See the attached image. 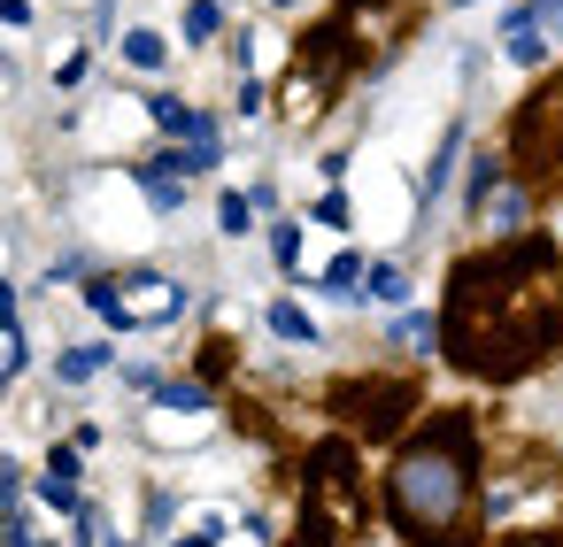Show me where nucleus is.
I'll return each instance as SVG.
<instances>
[{
    "instance_id": "nucleus-1",
    "label": "nucleus",
    "mask_w": 563,
    "mask_h": 547,
    "mask_svg": "<svg viewBox=\"0 0 563 547\" xmlns=\"http://www.w3.org/2000/svg\"><path fill=\"white\" fill-rule=\"evenodd\" d=\"M471 416H440L386 470V524L409 547H471Z\"/></svg>"
},
{
    "instance_id": "nucleus-2",
    "label": "nucleus",
    "mask_w": 563,
    "mask_h": 547,
    "mask_svg": "<svg viewBox=\"0 0 563 547\" xmlns=\"http://www.w3.org/2000/svg\"><path fill=\"white\" fill-rule=\"evenodd\" d=\"M509 163H525L532 178H563V70L517 109V124H509Z\"/></svg>"
},
{
    "instance_id": "nucleus-3",
    "label": "nucleus",
    "mask_w": 563,
    "mask_h": 547,
    "mask_svg": "<svg viewBox=\"0 0 563 547\" xmlns=\"http://www.w3.org/2000/svg\"><path fill=\"white\" fill-rule=\"evenodd\" d=\"M332 409H340L355 432L386 439V432H394V424L417 409V393H409V386H340V393H332Z\"/></svg>"
},
{
    "instance_id": "nucleus-4",
    "label": "nucleus",
    "mask_w": 563,
    "mask_h": 547,
    "mask_svg": "<svg viewBox=\"0 0 563 547\" xmlns=\"http://www.w3.org/2000/svg\"><path fill=\"white\" fill-rule=\"evenodd\" d=\"M186 155H155V163H140V186H147V201L155 209H186Z\"/></svg>"
},
{
    "instance_id": "nucleus-5",
    "label": "nucleus",
    "mask_w": 563,
    "mask_h": 547,
    "mask_svg": "<svg viewBox=\"0 0 563 547\" xmlns=\"http://www.w3.org/2000/svg\"><path fill=\"white\" fill-rule=\"evenodd\" d=\"M40 493H47L55 509H78V447H55V455H47V470H40Z\"/></svg>"
},
{
    "instance_id": "nucleus-6",
    "label": "nucleus",
    "mask_w": 563,
    "mask_h": 547,
    "mask_svg": "<svg viewBox=\"0 0 563 547\" xmlns=\"http://www.w3.org/2000/svg\"><path fill=\"white\" fill-rule=\"evenodd\" d=\"M478 216H494V239H517V232H525V186H501Z\"/></svg>"
},
{
    "instance_id": "nucleus-7",
    "label": "nucleus",
    "mask_w": 563,
    "mask_h": 547,
    "mask_svg": "<svg viewBox=\"0 0 563 547\" xmlns=\"http://www.w3.org/2000/svg\"><path fill=\"white\" fill-rule=\"evenodd\" d=\"M155 124H163V132H186V139H194V132H201L209 116H194L186 101H170V93H155Z\"/></svg>"
},
{
    "instance_id": "nucleus-8",
    "label": "nucleus",
    "mask_w": 563,
    "mask_h": 547,
    "mask_svg": "<svg viewBox=\"0 0 563 547\" xmlns=\"http://www.w3.org/2000/svg\"><path fill=\"white\" fill-rule=\"evenodd\" d=\"M271 332H278V339H309V347H317V324H309V309H294V301H278V309H271Z\"/></svg>"
},
{
    "instance_id": "nucleus-9",
    "label": "nucleus",
    "mask_w": 563,
    "mask_h": 547,
    "mask_svg": "<svg viewBox=\"0 0 563 547\" xmlns=\"http://www.w3.org/2000/svg\"><path fill=\"white\" fill-rule=\"evenodd\" d=\"M440 332H448V324H432V316H401V324H394V339H401V347H417V355H432V347H440Z\"/></svg>"
},
{
    "instance_id": "nucleus-10",
    "label": "nucleus",
    "mask_w": 563,
    "mask_h": 547,
    "mask_svg": "<svg viewBox=\"0 0 563 547\" xmlns=\"http://www.w3.org/2000/svg\"><path fill=\"white\" fill-rule=\"evenodd\" d=\"M124 55H132L140 70H163V55H170V47H163V32H124Z\"/></svg>"
},
{
    "instance_id": "nucleus-11",
    "label": "nucleus",
    "mask_w": 563,
    "mask_h": 547,
    "mask_svg": "<svg viewBox=\"0 0 563 547\" xmlns=\"http://www.w3.org/2000/svg\"><path fill=\"white\" fill-rule=\"evenodd\" d=\"M217 216H224V232H232V239H247V224H255V193H224V201H217Z\"/></svg>"
},
{
    "instance_id": "nucleus-12",
    "label": "nucleus",
    "mask_w": 563,
    "mask_h": 547,
    "mask_svg": "<svg viewBox=\"0 0 563 547\" xmlns=\"http://www.w3.org/2000/svg\"><path fill=\"white\" fill-rule=\"evenodd\" d=\"M101 362H109V347H70V355H63V386H86Z\"/></svg>"
},
{
    "instance_id": "nucleus-13",
    "label": "nucleus",
    "mask_w": 563,
    "mask_h": 547,
    "mask_svg": "<svg viewBox=\"0 0 563 547\" xmlns=\"http://www.w3.org/2000/svg\"><path fill=\"white\" fill-rule=\"evenodd\" d=\"M509 63H525V70H540V63H548V40H540L532 24H525V32H509Z\"/></svg>"
},
{
    "instance_id": "nucleus-14",
    "label": "nucleus",
    "mask_w": 563,
    "mask_h": 547,
    "mask_svg": "<svg viewBox=\"0 0 563 547\" xmlns=\"http://www.w3.org/2000/svg\"><path fill=\"white\" fill-rule=\"evenodd\" d=\"M455 155H463V132H448V139H440V163H432V178H424V193H432V201L448 193V170H455Z\"/></svg>"
},
{
    "instance_id": "nucleus-15",
    "label": "nucleus",
    "mask_w": 563,
    "mask_h": 547,
    "mask_svg": "<svg viewBox=\"0 0 563 547\" xmlns=\"http://www.w3.org/2000/svg\"><path fill=\"white\" fill-rule=\"evenodd\" d=\"M363 286H371L378 301H409V278H401L394 263H371V278H363Z\"/></svg>"
},
{
    "instance_id": "nucleus-16",
    "label": "nucleus",
    "mask_w": 563,
    "mask_h": 547,
    "mask_svg": "<svg viewBox=\"0 0 563 547\" xmlns=\"http://www.w3.org/2000/svg\"><path fill=\"white\" fill-rule=\"evenodd\" d=\"M155 401H163V409H186V416H194V409H209V393H201V386H186V378H178V386H163Z\"/></svg>"
},
{
    "instance_id": "nucleus-17",
    "label": "nucleus",
    "mask_w": 563,
    "mask_h": 547,
    "mask_svg": "<svg viewBox=\"0 0 563 547\" xmlns=\"http://www.w3.org/2000/svg\"><path fill=\"white\" fill-rule=\"evenodd\" d=\"M224 16H217V0H194V9H186V40H209Z\"/></svg>"
},
{
    "instance_id": "nucleus-18",
    "label": "nucleus",
    "mask_w": 563,
    "mask_h": 547,
    "mask_svg": "<svg viewBox=\"0 0 563 547\" xmlns=\"http://www.w3.org/2000/svg\"><path fill=\"white\" fill-rule=\"evenodd\" d=\"M271 255L294 270V263H301V232H294V224H278V232H271Z\"/></svg>"
},
{
    "instance_id": "nucleus-19",
    "label": "nucleus",
    "mask_w": 563,
    "mask_h": 547,
    "mask_svg": "<svg viewBox=\"0 0 563 547\" xmlns=\"http://www.w3.org/2000/svg\"><path fill=\"white\" fill-rule=\"evenodd\" d=\"M317 224H347V193H324L317 201Z\"/></svg>"
},
{
    "instance_id": "nucleus-20",
    "label": "nucleus",
    "mask_w": 563,
    "mask_h": 547,
    "mask_svg": "<svg viewBox=\"0 0 563 547\" xmlns=\"http://www.w3.org/2000/svg\"><path fill=\"white\" fill-rule=\"evenodd\" d=\"M9 547H40V539H32V524H24V509L9 516Z\"/></svg>"
},
{
    "instance_id": "nucleus-21",
    "label": "nucleus",
    "mask_w": 563,
    "mask_h": 547,
    "mask_svg": "<svg viewBox=\"0 0 563 547\" xmlns=\"http://www.w3.org/2000/svg\"><path fill=\"white\" fill-rule=\"evenodd\" d=\"M501 547H555V532H517V539H501Z\"/></svg>"
},
{
    "instance_id": "nucleus-22",
    "label": "nucleus",
    "mask_w": 563,
    "mask_h": 547,
    "mask_svg": "<svg viewBox=\"0 0 563 547\" xmlns=\"http://www.w3.org/2000/svg\"><path fill=\"white\" fill-rule=\"evenodd\" d=\"M178 547H217V532H186V539H178Z\"/></svg>"
},
{
    "instance_id": "nucleus-23",
    "label": "nucleus",
    "mask_w": 563,
    "mask_h": 547,
    "mask_svg": "<svg viewBox=\"0 0 563 547\" xmlns=\"http://www.w3.org/2000/svg\"><path fill=\"white\" fill-rule=\"evenodd\" d=\"M294 547H317V539H309V532H301V539H294Z\"/></svg>"
},
{
    "instance_id": "nucleus-24",
    "label": "nucleus",
    "mask_w": 563,
    "mask_h": 547,
    "mask_svg": "<svg viewBox=\"0 0 563 547\" xmlns=\"http://www.w3.org/2000/svg\"><path fill=\"white\" fill-rule=\"evenodd\" d=\"M278 9H294V0H278Z\"/></svg>"
},
{
    "instance_id": "nucleus-25",
    "label": "nucleus",
    "mask_w": 563,
    "mask_h": 547,
    "mask_svg": "<svg viewBox=\"0 0 563 547\" xmlns=\"http://www.w3.org/2000/svg\"><path fill=\"white\" fill-rule=\"evenodd\" d=\"M455 9H471V0H455Z\"/></svg>"
}]
</instances>
